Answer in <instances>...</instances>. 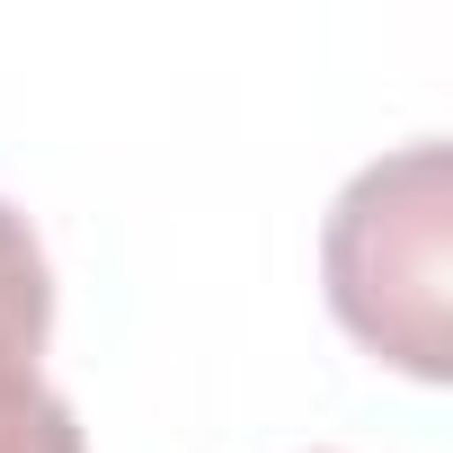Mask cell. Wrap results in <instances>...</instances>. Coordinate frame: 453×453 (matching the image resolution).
I'll return each instance as SVG.
<instances>
[{
  "label": "cell",
  "instance_id": "1",
  "mask_svg": "<svg viewBox=\"0 0 453 453\" xmlns=\"http://www.w3.org/2000/svg\"><path fill=\"white\" fill-rule=\"evenodd\" d=\"M329 303L338 320L400 373H453V160L444 142H409L347 178L329 213Z\"/></svg>",
  "mask_w": 453,
  "mask_h": 453
},
{
  "label": "cell",
  "instance_id": "2",
  "mask_svg": "<svg viewBox=\"0 0 453 453\" xmlns=\"http://www.w3.org/2000/svg\"><path fill=\"white\" fill-rule=\"evenodd\" d=\"M45 329H54V276L19 204H0V453H89L72 400L45 391Z\"/></svg>",
  "mask_w": 453,
  "mask_h": 453
}]
</instances>
